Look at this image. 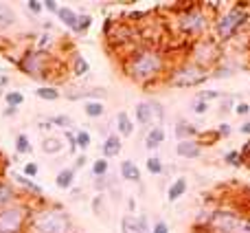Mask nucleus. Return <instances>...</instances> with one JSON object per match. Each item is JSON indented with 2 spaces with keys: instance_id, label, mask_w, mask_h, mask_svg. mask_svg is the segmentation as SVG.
<instances>
[{
  "instance_id": "f257e3e1",
  "label": "nucleus",
  "mask_w": 250,
  "mask_h": 233,
  "mask_svg": "<svg viewBox=\"0 0 250 233\" xmlns=\"http://www.w3.org/2000/svg\"><path fill=\"white\" fill-rule=\"evenodd\" d=\"M165 55L156 47H141L129 53L125 62V73L138 84H151L165 75Z\"/></svg>"
},
{
  "instance_id": "f03ea898",
  "label": "nucleus",
  "mask_w": 250,
  "mask_h": 233,
  "mask_svg": "<svg viewBox=\"0 0 250 233\" xmlns=\"http://www.w3.org/2000/svg\"><path fill=\"white\" fill-rule=\"evenodd\" d=\"M176 24L182 35L195 42L200 38H207L208 24H211V11L204 4H187L176 16Z\"/></svg>"
},
{
  "instance_id": "7ed1b4c3",
  "label": "nucleus",
  "mask_w": 250,
  "mask_h": 233,
  "mask_svg": "<svg viewBox=\"0 0 250 233\" xmlns=\"http://www.w3.org/2000/svg\"><path fill=\"white\" fill-rule=\"evenodd\" d=\"M207 233H250V218L237 209H213L208 222L204 225Z\"/></svg>"
},
{
  "instance_id": "20e7f679",
  "label": "nucleus",
  "mask_w": 250,
  "mask_h": 233,
  "mask_svg": "<svg viewBox=\"0 0 250 233\" xmlns=\"http://www.w3.org/2000/svg\"><path fill=\"white\" fill-rule=\"evenodd\" d=\"M248 22V4H233L215 20V38L217 42H226Z\"/></svg>"
},
{
  "instance_id": "39448f33",
  "label": "nucleus",
  "mask_w": 250,
  "mask_h": 233,
  "mask_svg": "<svg viewBox=\"0 0 250 233\" xmlns=\"http://www.w3.org/2000/svg\"><path fill=\"white\" fill-rule=\"evenodd\" d=\"M208 77H211V70L202 69V66H198L191 60H187V62H182V64H178L176 69L169 73L167 82L176 88H195L207 82Z\"/></svg>"
},
{
  "instance_id": "423d86ee",
  "label": "nucleus",
  "mask_w": 250,
  "mask_h": 233,
  "mask_svg": "<svg viewBox=\"0 0 250 233\" xmlns=\"http://www.w3.org/2000/svg\"><path fill=\"white\" fill-rule=\"evenodd\" d=\"M191 62H195L198 66L211 70V66L215 64V62H220V42L208 38V35L195 40L193 47H191Z\"/></svg>"
},
{
  "instance_id": "0eeeda50",
  "label": "nucleus",
  "mask_w": 250,
  "mask_h": 233,
  "mask_svg": "<svg viewBox=\"0 0 250 233\" xmlns=\"http://www.w3.org/2000/svg\"><path fill=\"white\" fill-rule=\"evenodd\" d=\"M33 233H68L70 220L64 211H42L33 218Z\"/></svg>"
},
{
  "instance_id": "6e6552de",
  "label": "nucleus",
  "mask_w": 250,
  "mask_h": 233,
  "mask_svg": "<svg viewBox=\"0 0 250 233\" xmlns=\"http://www.w3.org/2000/svg\"><path fill=\"white\" fill-rule=\"evenodd\" d=\"M26 211L20 207H4L0 211V233H20Z\"/></svg>"
},
{
  "instance_id": "1a4fd4ad",
  "label": "nucleus",
  "mask_w": 250,
  "mask_h": 233,
  "mask_svg": "<svg viewBox=\"0 0 250 233\" xmlns=\"http://www.w3.org/2000/svg\"><path fill=\"white\" fill-rule=\"evenodd\" d=\"M44 60H46V53L44 51H35L22 60V69L31 75V77H40L44 75Z\"/></svg>"
},
{
  "instance_id": "9d476101",
  "label": "nucleus",
  "mask_w": 250,
  "mask_h": 233,
  "mask_svg": "<svg viewBox=\"0 0 250 233\" xmlns=\"http://www.w3.org/2000/svg\"><path fill=\"white\" fill-rule=\"evenodd\" d=\"M176 152H178V156H182V159H198V156H202V143H200L198 139L178 141Z\"/></svg>"
},
{
  "instance_id": "9b49d317",
  "label": "nucleus",
  "mask_w": 250,
  "mask_h": 233,
  "mask_svg": "<svg viewBox=\"0 0 250 233\" xmlns=\"http://www.w3.org/2000/svg\"><path fill=\"white\" fill-rule=\"evenodd\" d=\"M176 137L178 141H189V139H198L200 130L195 128L193 123H187V121H178L176 125Z\"/></svg>"
},
{
  "instance_id": "f8f14e48",
  "label": "nucleus",
  "mask_w": 250,
  "mask_h": 233,
  "mask_svg": "<svg viewBox=\"0 0 250 233\" xmlns=\"http://www.w3.org/2000/svg\"><path fill=\"white\" fill-rule=\"evenodd\" d=\"M163 141H165V130L160 128V125H154V128L147 132V137H145L147 150H156V147H158Z\"/></svg>"
},
{
  "instance_id": "ddd939ff",
  "label": "nucleus",
  "mask_w": 250,
  "mask_h": 233,
  "mask_svg": "<svg viewBox=\"0 0 250 233\" xmlns=\"http://www.w3.org/2000/svg\"><path fill=\"white\" fill-rule=\"evenodd\" d=\"M187 178H176V181L169 185V191H167V198L171 200V203H176L178 198H182V196L187 194Z\"/></svg>"
},
{
  "instance_id": "4468645a",
  "label": "nucleus",
  "mask_w": 250,
  "mask_h": 233,
  "mask_svg": "<svg viewBox=\"0 0 250 233\" xmlns=\"http://www.w3.org/2000/svg\"><path fill=\"white\" fill-rule=\"evenodd\" d=\"M121 176L125 181H132V183H138L141 181V169L136 167L134 161H123L121 163Z\"/></svg>"
},
{
  "instance_id": "2eb2a0df",
  "label": "nucleus",
  "mask_w": 250,
  "mask_h": 233,
  "mask_svg": "<svg viewBox=\"0 0 250 233\" xmlns=\"http://www.w3.org/2000/svg\"><path fill=\"white\" fill-rule=\"evenodd\" d=\"M57 18H60L62 22H64L68 29H73V31H77V20H79V16L73 11V9H68V7H60L57 9Z\"/></svg>"
},
{
  "instance_id": "dca6fc26",
  "label": "nucleus",
  "mask_w": 250,
  "mask_h": 233,
  "mask_svg": "<svg viewBox=\"0 0 250 233\" xmlns=\"http://www.w3.org/2000/svg\"><path fill=\"white\" fill-rule=\"evenodd\" d=\"M119 152H121V139H119V134H110L104 143V156L105 159L119 156Z\"/></svg>"
},
{
  "instance_id": "f3484780",
  "label": "nucleus",
  "mask_w": 250,
  "mask_h": 233,
  "mask_svg": "<svg viewBox=\"0 0 250 233\" xmlns=\"http://www.w3.org/2000/svg\"><path fill=\"white\" fill-rule=\"evenodd\" d=\"M136 121H138L141 125H149L151 121H154V115H151L149 101H141V104L136 106Z\"/></svg>"
},
{
  "instance_id": "a211bd4d",
  "label": "nucleus",
  "mask_w": 250,
  "mask_h": 233,
  "mask_svg": "<svg viewBox=\"0 0 250 233\" xmlns=\"http://www.w3.org/2000/svg\"><path fill=\"white\" fill-rule=\"evenodd\" d=\"M117 123H119V132H121L123 137H132L134 123H132V119H129L127 113H119L117 115Z\"/></svg>"
},
{
  "instance_id": "6ab92c4d",
  "label": "nucleus",
  "mask_w": 250,
  "mask_h": 233,
  "mask_svg": "<svg viewBox=\"0 0 250 233\" xmlns=\"http://www.w3.org/2000/svg\"><path fill=\"white\" fill-rule=\"evenodd\" d=\"M73 181H75V169H62L55 178V183H57L60 189H68V187L73 185Z\"/></svg>"
},
{
  "instance_id": "aec40b11",
  "label": "nucleus",
  "mask_w": 250,
  "mask_h": 233,
  "mask_svg": "<svg viewBox=\"0 0 250 233\" xmlns=\"http://www.w3.org/2000/svg\"><path fill=\"white\" fill-rule=\"evenodd\" d=\"M13 22H16V13H13V9L0 2V26H11Z\"/></svg>"
},
{
  "instance_id": "412c9836",
  "label": "nucleus",
  "mask_w": 250,
  "mask_h": 233,
  "mask_svg": "<svg viewBox=\"0 0 250 233\" xmlns=\"http://www.w3.org/2000/svg\"><path fill=\"white\" fill-rule=\"evenodd\" d=\"M83 113H86L88 116H101L105 113V108H104V104L101 101H86V106H83Z\"/></svg>"
},
{
  "instance_id": "4be33fe9",
  "label": "nucleus",
  "mask_w": 250,
  "mask_h": 233,
  "mask_svg": "<svg viewBox=\"0 0 250 233\" xmlns=\"http://www.w3.org/2000/svg\"><path fill=\"white\" fill-rule=\"evenodd\" d=\"M35 95H38L40 99H46V101H55V99H60V91H55V88H51V86L38 88V91H35Z\"/></svg>"
},
{
  "instance_id": "5701e85b",
  "label": "nucleus",
  "mask_w": 250,
  "mask_h": 233,
  "mask_svg": "<svg viewBox=\"0 0 250 233\" xmlns=\"http://www.w3.org/2000/svg\"><path fill=\"white\" fill-rule=\"evenodd\" d=\"M13 198H16V194H13L11 187L4 185V183H0V207H7Z\"/></svg>"
},
{
  "instance_id": "b1692460",
  "label": "nucleus",
  "mask_w": 250,
  "mask_h": 233,
  "mask_svg": "<svg viewBox=\"0 0 250 233\" xmlns=\"http://www.w3.org/2000/svg\"><path fill=\"white\" fill-rule=\"evenodd\" d=\"M13 178H16L18 183H20L22 187H26L29 191H33V194H42V187L40 185H35L33 181H29V178H24V176H20V174H13Z\"/></svg>"
},
{
  "instance_id": "393cba45",
  "label": "nucleus",
  "mask_w": 250,
  "mask_h": 233,
  "mask_svg": "<svg viewBox=\"0 0 250 233\" xmlns=\"http://www.w3.org/2000/svg\"><path fill=\"white\" fill-rule=\"evenodd\" d=\"M88 62L83 60L82 55H75V62H73V70H75V75H86L88 73Z\"/></svg>"
},
{
  "instance_id": "a878e982",
  "label": "nucleus",
  "mask_w": 250,
  "mask_h": 233,
  "mask_svg": "<svg viewBox=\"0 0 250 233\" xmlns=\"http://www.w3.org/2000/svg\"><path fill=\"white\" fill-rule=\"evenodd\" d=\"M42 150L46 152V154H55V152L62 150V143L57 141V139H46V141H42Z\"/></svg>"
},
{
  "instance_id": "bb28decb",
  "label": "nucleus",
  "mask_w": 250,
  "mask_h": 233,
  "mask_svg": "<svg viewBox=\"0 0 250 233\" xmlns=\"http://www.w3.org/2000/svg\"><path fill=\"white\" fill-rule=\"evenodd\" d=\"M105 172H108V161H105V159L95 161V165H92V174H95L97 178H104Z\"/></svg>"
},
{
  "instance_id": "cd10ccee",
  "label": "nucleus",
  "mask_w": 250,
  "mask_h": 233,
  "mask_svg": "<svg viewBox=\"0 0 250 233\" xmlns=\"http://www.w3.org/2000/svg\"><path fill=\"white\" fill-rule=\"evenodd\" d=\"M147 169H149V174H163V161L158 156H149L147 159Z\"/></svg>"
},
{
  "instance_id": "c85d7f7f",
  "label": "nucleus",
  "mask_w": 250,
  "mask_h": 233,
  "mask_svg": "<svg viewBox=\"0 0 250 233\" xmlns=\"http://www.w3.org/2000/svg\"><path fill=\"white\" fill-rule=\"evenodd\" d=\"M16 150L20 152V154H26V152H31V143H29V139H26V134H18Z\"/></svg>"
},
{
  "instance_id": "c756f323",
  "label": "nucleus",
  "mask_w": 250,
  "mask_h": 233,
  "mask_svg": "<svg viewBox=\"0 0 250 233\" xmlns=\"http://www.w3.org/2000/svg\"><path fill=\"white\" fill-rule=\"evenodd\" d=\"M4 99H7V104L11 106V108H16V106H20L22 101H24V95H22V93H7Z\"/></svg>"
},
{
  "instance_id": "7c9ffc66",
  "label": "nucleus",
  "mask_w": 250,
  "mask_h": 233,
  "mask_svg": "<svg viewBox=\"0 0 250 233\" xmlns=\"http://www.w3.org/2000/svg\"><path fill=\"white\" fill-rule=\"evenodd\" d=\"M224 161H226L229 165H233V167H239V165H242V156H239L237 150L226 152V154H224Z\"/></svg>"
},
{
  "instance_id": "2f4dec72",
  "label": "nucleus",
  "mask_w": 250,
  "mask_h": 233,
  "mask_svg": "<svg viewBox=\"0 0 250 233\" xmlns=\"http://www.w3.org/2000/svg\"><path fill=\"white\" fill-rule=\"evenodd\" d=\"M75 139H77V145L82 147V150H86V147L90 145V134H88L86 130H79V132L75 134Z\"/></svg>"
},
{
  "instance_id": "473e14b6",
  "label": "nucleus",
  "mask_w": 250,
  "mask_h": 233,
  "mask_svg": "<svg viewBox=\"0 0 250 233\" xmlns=\"http://www.w3.org/2000/svg\"><path fill=\"white\" fill-rule=\"evenodd\" d=\"M123 233H136V218L132 216L123 218Z\"/></svg>"
},
{
  "instance_id": "72a5a7b5",
  "label": "nucleus",
  "mask_w": 250,
  "mask_h": 233,
  "mask_svg": "<svg viewBox=\"0 0 250 233\" xmlns=\"http://www.w3.org/2000/svg\"><path fill=\"white\" fill-rule=\"evenodd\" d=\"M90 22H92L90 16H79V20H77V33H83V31L90 26Z\"/></svg>"
},
{
  "instance_id": "f704fd0d",
  "label": "nucleus",
  "mask_w": 250,
  "mask_h": 233,
  "mask_svg": "<svg viewBox=\"0 0 250 233\" xmlns=\"http://www.w3.org/2000/svg\"><path fill=\"white\" fill-rule=\"evenodd\" d=\"M149 106H151V115L156 116L158 121H163V116H165V110H163V106L158 104V101H149Z\"/></svg>"
},
{
  "instance_id": "c9c22d12",
  "label": "nucleus",
  "mask_w": 250,
  "mask_h": 233,
  "mask_svg": "<svg viewBox=\"0 0 250 233\" xmlns=\"http://www.w3.org/2000/svg\"><path fill=\"white\" fill-rule=\"evenodd\" d=\"M235 113L239 116H246V115H250V106L246 101H239V104H235Z\"/></svg>"
},
{
  "instance_id": "e433bc0d",
  "label": "nucleus",
  "mask_w": 250,
  "mask_h": 233,
  "mask_svg": "<svg viewBox=\"0 0 250 233\" xmlns=\"http://www.w3.org/2000/svg\"><path fill=\"white\" fill-rule=\"evenodd\" d=\"M208 110V104L207 101H202V99H195V104H193V113H198V115H204Z\"/></svg>"
},
{
  "instance_id": "4c0bfd02",
  "label": "nucleus",
  "mask_w": 250,
  "mask_h": 233,
  "mask_svg": "<svg viewBox=\"0 0 250 233\" xmlns=\"http://www.w3.org/2000/svg\"><path fill=\"white\" fill-rule=\"evenodd\" d=\"M217 97H222L217 91H208V93H200V97H198V99H202V101H207V104H208V101H211V99H217Z\"/></svg>"
},
{
  "instance_id": "58836bf2",
  "label": "nucleus",
  "mask_w": 250,
  "mask_h": 233,
  "mask_svg": "<svg viewBox=\"0 0 250 233\" xmlns=\"http://www.w3.org/2000/svg\"><path fill=\"white\" fill-rule=\"evenodd\" d=\"M239 156H242V163H248V165H250V141H248L246 145L242 147V152H239Z\"/></svg>"
},
{
  "instance_id": "ea45409f",
  "label": "nucleus",
  "mask_w": 250,
  "mask_h": 233,
  "mask_svg": "<svg viewBox=\"0 0 250 233\" xmlns=\"http://www.w3.org/2000/svg\"><path fill=\"white\" fill-rule=\"evenodd\" d=\"M53 123L60 125V128H66V125H70V119L64 115H60V116H53Z\"/></svg>"
},
{
  "instance_id": "a19ab883",
  "label": "nucleus",
  "mask_w": 250,
  "mask_h": 233,
  "mask_svg": "<svg viewBox=\"0 0 250 233\" xmlns=\"http://www.w3.org/2000/svg\"><path fill=\"white\" fill-rule=\"evenodd\" d=\"M24 174H26V178H33L35 174H38V165H35V163L24 165Z\"/></svg>"
},
{
  "instance_id": "79ce46f5",
  "label": "nucleus",
  "mask_w": 250,
  "mask_h": 233,
  "mask_svg": "<svg viewBox=\"0 0 250 233\" xmlns=\"http://www.w3.org/2000/svg\"><path fill=\"white\" fill-rule=\"evenodd\" d=\"M151 233H169V227L165 225L163 220H160V222H156V225H154V229H151Z\"/></svg>"
},
{
  "instance_id": "37998d69",
  "label": "nucleus",
  "mask_w": 250,
  "mask_h": 233,
  "mask_svg": "<svg viewBox=\"0 0 250 233\" xmlns=\"http://www.w3.org/2000/svg\"><path fill=\"white\" fill-rule=\"evenodd\" d=\"M217 134H220V139L222 137H229V134H230V123H222L220 128H217Z\"/></svg>"
},
{
  "instance_id": "c03bdc74",
  "label": "nucleus",
  "mask_w": 250,
  "mask_h": 233,
  "mask_svg": "<svg viewBox=\"0 0 250 233\" xmlns=\"http://www.w3.org/2000/svg\"><path fill=\"white\" fill-rule=\"evenodd\" d=\"M29 9L33 13H42V2H38V0H29Z\"/></svg>"
},
{
  "instance_id": "a18cd8bd",
  "label": "nucleus",
  "mask_w": 250,
  "mask_h": 233,
  "mask_svg": "<svg viewBox=\"0 0 250 233\" xmlns=\"http://www.w3.org/2000/svg\"><path fill=\"white\" fill-rule=\"evenodd\" d=\"M44 7H46L48 11H53V13H57V9H60L55 2H53V0H46V2H44Z\"/></svg>"
},
{
  "instance_id": "49530a36",
  "label": "nucleus",
  "mask_w": 250,
  "mask_h": 233,
  "mask_svg": "<svg viewBox=\"0 0 250 233\" xmlns=\"http://www.w3.org/2000/svg\"><path fill=\"white\" fill-rule=\"evenodd\" d=\"M239 132H242V134H250V121H246V123L239 125Z\"/></svg>"
},
{
  "instance_id": "de8ad7c7",
  "label": "nucleus",
  "mask_w": 250,
  "mask_h": 233,
  "mask_svg": "<svg viewBox=\"0 0 250 233\" xmlns=\"http://www.w3.org/2000/svg\"><path fill=\"white\" fill-rule=\"evenodd\" d=\"M46 44H51V35H42V40H40L38 47L42 48V47H46Z\"/></svg>"
},
{
  "instance_id": "09e8293b",
  "label": "nucleus",
  "mask_w": 250,
  "mask_h": 233,
  "mask_svg": "<svg viewBox=\"0 0 250 233\" xmlns=\"http://www.w3.org/2000/svg\"><path fill=\"white\" fill-rule=\"evenodd\" d=\"M83 163H86V156H77V163L75 165H77V167H83Z\"/></svg>"
},
{
  "instance_id": "8fccbe9b",
  "label": "nucleus",
  "mask_w": 250,
  "mask_h": 233,
  "mask_svg": "<svg viewBox=\"0 0 250 233\" xmlns=\"http://www.w3.org/2000/svg\"><path fill=\"white\" fill-rule=\"evenodd\" d=\"M0 84H7V77H0Z\"/></svg>"
}]
</instances>
